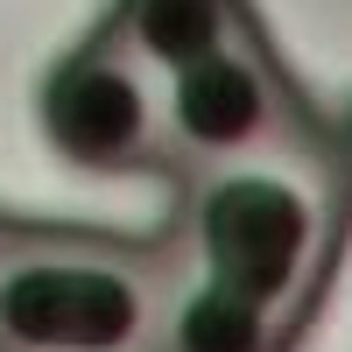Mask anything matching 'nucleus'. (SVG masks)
<instances>
[{
  "instance_id": "f257e3e1",
  "label": "nucleus",
  "mask_w": 352,
  "mask_h": 352,
  "mask_svg": "<svg viewBox=\"0 0 352 352\" xmlns=\"http://www.w3.org/2000/svg\"><path fill=\"white\" fill-rule=\"evenodd\" d=\"M184 282L219 289L303 345L352 232V176L324 134L176 176Z\"/></svg>"
},
{
  "instance_id": "f03ea898",
  "label": "nucleus",
  "mask_w": 352,
  "mask_h": 352,
  "mask_svg": "<svg viewBox=\"0 0 352 352\" xmlns=\"http://www.w3.org/2000/svg\"><path fill=\"white\" fill-rule=\"evenodd\" d=\"M184 289L176 232L8 226L0 247V352H155Z\"/></svg>"
},
{
  "instance_id": "7ed1b4c3",
  "label": "nucleus",
  "mask_w": 352,
  "mask_h": 352,
  "mask_svg": "<svg viewBox=\"0 0 352 352\" xmlns=\"http://www.w3.org/2000/svg\"><path fill=\"white\" fill-rule=\"evenodd\" d=\"M303 134H324V120L296 92V78L282 71V56L268 50L261 28L247 43H232L226 56L162 85V176L240 162Z\"/></svg>"
},
{
  "instance_id": "20e7f679",
  "label": "nucleus",
  "mask_w": 352,
  "mask_h": 352,
  "mask_svg": "<svg viewBox=\"0 0 352 352\" xmlns=\"http://www.w3.org/2000/svg\"><path fill=\"white\" fill-rule=\"evenodd\" d=\"M43 134L78 169H162V85L92 28L43 78Z\"/></svg>"
},
{
  "instance_id": "39448f33",
  "label": "nucleus",
  "mask_w": 352,
  "mask_h": 352,
  "mask_svg": "<svg viewBox=\"0 0 352 352\" xmlns=\"http://www.w3.org/2000/svg\"><path fill=\"white\" fill-rule=\"evenodd\" d=\"M99 28L155 85H169V78L226 56L232 43H247L261 21H254L247 0H113V14Z\"/></svg>"
},
{
  "instance_id": "423d86ee",
  "label": "nucleus",
  "mask_w": 352,
  "mask_h": 352,
  "mask_svg": "<svg viewBox=\"0 0 352 352\" xmlns=\"http://www.w3.org/2000/svg\"><path fill=\"white\" fill-rule=\"evenodd\" d=\"M155 352H296V338L275 331L268 317H254L247 303L219 296V289H197L184 282L169 303V324Z\"/></svg>"
},
{
  "instance_id": "0eeeda50",
  "label": "nucleus",
  "mask_w": 352,
  "mask_h": 352,
  "mask_svg": "<svg viewBox=\"0 0 352 352\" xmlns=\"http://www.w3.org/2000/svg\"><path fill=\"white\" fill-rule=\"evenodd\" d=\"M331 148H338V162H345V176H352V106L338 113V127H331Z\"/></svg>"
},
{
  "instance_id": "6e6552de",
  "label": "nucleus",
  "mask_w": 352,
  "mask_h": 352,
  "mask_svg": "<svg viewBox=\"0 0 352 352\" xmlns=\"http://www.w3.org/2000/svg\"><path fill=\"white\" fill-rule=\"evenodd\" d=\"M8 226H14V219H0V247H8Z\"/></svg>"
}]
</instances>
